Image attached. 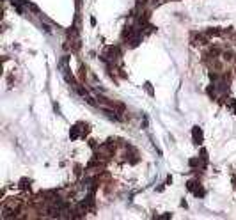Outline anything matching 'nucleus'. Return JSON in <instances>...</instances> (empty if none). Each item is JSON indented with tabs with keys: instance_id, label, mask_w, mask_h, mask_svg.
I'll list each match as a JSON object with an SVG mask.
<instances>
[{
	"instance_id": "nucleus-1",
	"label": "nucleus",
	"mask_w": 236,
	"mask_h": 220,
	"mask_svg": "<svg viewBox=\"0 0 236 220\" xmlns=\"http://www.w3.org/2000/svg\"><path fill=\"white\" fill-rule=\"evenodd\" d=\"M194 140H195V144L202 140V131L199 128H194Z\"/></svg>"
}]
</instances>
